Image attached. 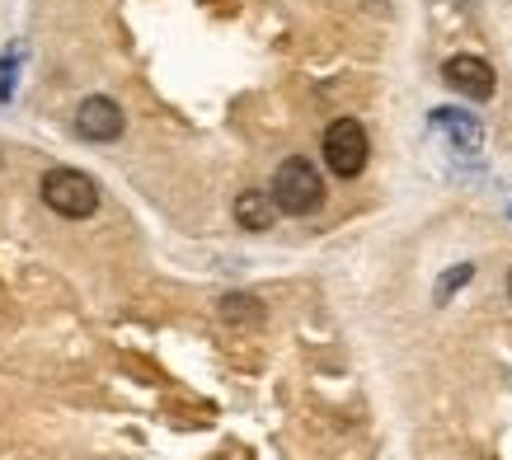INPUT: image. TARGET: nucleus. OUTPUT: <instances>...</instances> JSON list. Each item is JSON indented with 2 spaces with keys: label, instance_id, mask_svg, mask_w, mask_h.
Instances as JSON below:
<instances>
[{
  "label": "nucleus",
  "instance_id": "1",
  "mask_svg": "<svg viewBox=\"0 0 512 460\" xmlns=\"http://www.w3.org/2000/svg\"><path fill=\"white\" fill-rule=\"evenodd\" d=\"M273 198H278V207L287 216H311L325 202V179H320V169L306 155H292L273 174Z\"/></svg>",
  "mask_w": 512,
  "mask_h": 460
},
{
  "label": "nucleus",
  "instance_id": "2",
  "mask_svg": "<svg viewBox=\"0 0 512 460\" xmlns=\"http://www.w3.org/2000/svg\"><path fill=\"white\" fill-rule=\"evenodd\" d=\"M38 193H43V202L52 212L71 216V221H80V216H90L99 207V184L90 174H80V169H47Z\"/></svg>",
  "mask_w": 512,
  "mask_h": 460
},
{
  "label": "nucleus",
  "instance_id": "3",
  "mask_svg": "<svg viewBox=\"0 0 512 460\" xmlns=\"http://www.w3.org/2000/svg\"><path fill=\"white\" fill-rule=\"evenodd\" d=\"M367 155H372V146H367V132H362V123L357 118H334L325 132V165L339 174V179H357L362 169H367Z\"/></svg>",
  "mask_w": 512,
  "mask_h": 460
},
{
  "label": "nucleus",
  "instance_id": "4",
  "mask_svg": "<svg viewBox=\"0 0 512 460\" xmlns=\"http://www.w3.org/2000/svg\"><path fill=\"white\" fill-rule=\"evenodd\" d=\"M442 80H447L456 94H466V99H475V104H484V99H494V66L484 62V57H470V52H461V57H451L447 66H442Z\"/></svg>",
  "mask_w": 512,
  "mask_h": 460
},
{
  "label": "nucleus",
  "instance_id": "5",
  "mask_svg": "<svg viewBox=\"0 0 512 460\" xmlns=\"http://www.w3.org/2000/svg\"><path fill=\"white\" fill-rule=\"evenodd\" d=\"M123 108L113 104V99H104V94H90L85 104H80L76 113V132L85 141H118L123 137Z\"/></svg>",
  "mask_w": 512,
  "mask_h": 460
},
{
  "label": "nucleus",
  "instance_id": "6",
  "mask_svg": "<svg viewBox=\"0 0 512 460\" xmlns=\"http://www.w3.org/2000/svg\"><path fill=\"white\" fill-rule=\"evenodd\" d=\"M278 198L273 193H264V188H245L240 198H235V221L245 230H268L273 221H278Z\"/></svg>",
  "mask_w": 512,
  "mask_h": 460
},
{
  "label": "nucleus",
  "instance_id": "7",
  "mask_svg": "<svg viewBox=\"0 0 512 460\" xmlns=\"http://www.w3.org/2000/svg\"><path fill=\"white\" fill-rule=\"evenodd\" d=\"M433 123L442 127V132H451V137L461 141V146H470V151L480 146V127L466 123V113H451V108H437V113H433Z\"/></svg>",
  "mask_w": 512,
  "mask_h": 460
},
{
  "label": "nucleus",
  "instance_id": "8",
  "mask_svg": "<svg viewBox=\"0 0 512 460\" xmlns=\"http://www.w3.org/2000/svg\"><path fill=\"white\" fill-rule=\"evenodd\" d=\"M221 320L226 324H259L264 310H259L254 296H221Z\"/></svg>",
  "mask_w": 512,
  "mask_h": 460
},
{
  "label": "nucleus",
  "instance_id": "9",
  "mask_svg": "<svg viewBox=\"0 0 512 460\" xmlns=\"http://www.w3.org/2000/svg\"><path fill=\"white\" fill-rule=\"evenodd\" d=\"M470 277H475V268H470V263H456V268H451V273L442 277V282H437V301H447V296L456 292V287H466Z\"/></svg>",
  "mask_w": 512,
  "mask_h": 460
},
{
  "label": "nucleus",
  "instance_id": "10",
  "mask_svg": "<svg viewBox=\"0 0 512 460\" xmlns=\"http://www.w3.org/2000/svg\"><path fill=\"white\" fill-rule=\"evenodd\" d=\"M508 296H512V273H508Z\"/></svg>",
  "mask_w": 512,
  "mask_h": 460
}]
</instances>
